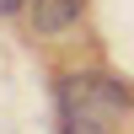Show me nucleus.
Returning <instances> with one entry per match:
<instances>
[{"mask_svg":"<svg viewBox=\"0 0 134 134\" xmlns=\"http://www.w3.org/2000/svg\"><path fill=\"white\" fill-rule=\"evenodd\" d=\"M59 102H64V113H81V118L107 124V118H124V107L134 102V91L118 86L113 75H102V70H75L70 81L59 86Z\"/></svg>","mask_w":134,"mask_h":134,"instance_id":"f257e3e1","label":"nucleus"},{"mask_svg":"<svg viewBox=\"0 0 134 134\" xmlns=\"http://www.w3.org/2000/svg\"><path fill=\"white\" fill-rule=\"evenodd\" d=\"M27 5H32V32L59 38L64 27H75V16H81L86 0H27Z\"/></svg>","mask_w":134,"mask_h":134,"instance_id":"f03ea898","label":"nucleus"},{"mask_svg":"<svg viewBox=\"0 0 134 134\" xmlns=\"http://www.w3.org/2000/svg\"><path fill=\"white\" fill-rule=\"evenodd\" d=\"M59 134H107V124H97V118H81V113H64V129Z\"/></svg>","mask_w":134,"mask_h":134,"instance_id":"7ed1b4c3","label":"nucleus"},{"mask_svg":"<svg viewBox=\"0 0 134 134\" xmlns=\"http://www.w3.org/2000/svg\"><path fill=\"white\" fill-rule=\"evenodd\" d=\"M27 0H0V16H11V11H21Z\"/></svg>","mask_w":134,"mask_h":134,"instance_id":"20e7f679","label":"nucleus"}]
</instances>
